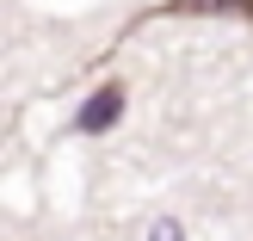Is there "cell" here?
I'll return each mask as SVG.
<instances>
[{
  "label": "cell",
  "mask_w": 253,
  "mask_h": 241,
  "mask_svg": "<svg viewBox=\"0 0 253 241\" xmlns=\"http://www.w3.org/2000/svg\"><path fill=\"white\" fill-rule=\"evenodd\" d=\"M148 241H185V229H179V223H155V235H148Z\"/></svg>",
  "instance_id": "3957f363"
},
{
  "label": "cell",
  "mask_w": 253,
  "mask_h": 241,
  "mask_svg": "<svg viewBox=\"0 0 253 241\" xmlns=\"http://www.w3.org/2000/svg\"><path fill=\"white\" fill-rule=\"evenodd\" d=\"M118 118H124V81H105L81 111H74V130H81V136H105Z\"/></svg>",
  "instance_id": "6da1fadb"
},
{
  "label": "cell",
  "mask_w": 253,
  "mask_h": 241,
  "mask_svg": "<svg viewBox=\"0 0 253 241\" xmlns=\"http://www.w3.org/2000/svg\"><path fill=\"white\" fill-rule=\"evenodd\" d=\"M161 12H179V19H192V12H204V19H247L253 25V0H167Z\"/></svg>",
  "instance_id": "7a4b0ae2"
}]
</instances>
